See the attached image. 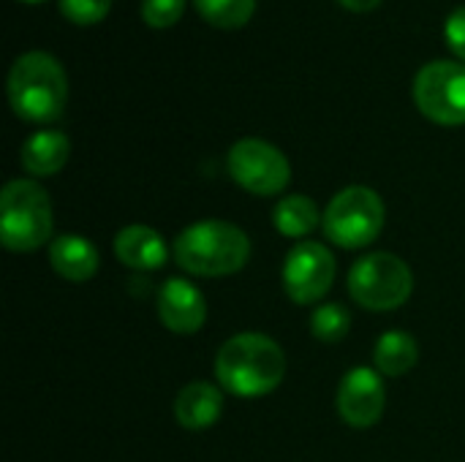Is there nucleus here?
Masks as SVG:
<instances>
[{
  "label": "nucleus",
  "instance_id": "obj_1",
  "mask_svg": "<svg viewBox=\"0 0 465 462\" xmlns=\"http://www.w3.org/2000/svg\"><path fill=\"white\" fill-rule=\"evenodd\" d=\"M283 376L286 354L262 332H240L229 338L215 357V378L221 389L237 398H264L281 387Z\"/></svg>",
  "mask_w": 465,
  "mask_h": 462
},
{
  "label": "nucleus",
  "instance_id": "obj_2",
  "mask_svg": "<svg viewBox=\"0 0 465 462\" xmlns=\"http://www.w3.org/2000/svg\"><path fill=\"white\" fill-rule=\"evenodd\" d=\"M68 101V76L60 60L44 49L25 52L8 71V103L25 123H54Z\"/></svg>",
  "mask_w": 465,
  "mask_h": 462
},
{
  "label": "nucleus",
  "instance_id": "obj_3",
  "mask_svg": "<svg viewBox=\"0 0 465 462\" xmlns=\"http://www.w3.org/2000/svg\"><path fill=\"white\" fill-rule=\"evenodd\" d=\"M251 259L248 234L229 221H199L174 240V261L199 278H226L240 272Z\"/></svg>",
  "mask_w": 465,
  "mask_h": 462
},
{
  "label": "nucleus",
  "instance_id": "obj_4",
  "mask_svg": "<svg viewBox=\"0 0 465 462\" xmlns=\"http://www.w3.org/2000/svg\"><path fill=\"white\" fill-rule=\"evenodd\" d=\"M49 193L35 180H11L0 193V242L14 253L38 251L52 237Z\"/></svg>",
  "mask_w": 465,
  "mask_h": 462
},
{
  "label": "nucleus",
  "instance_id": "obj_5",
  "mask_svg": "<svg viewBox=\"0 0 465 462\" xmlns=\"http://www.w3.org/2000/svg\"><path fill=\"white\" fill-rule=\"evenodd\" d=\"M414 291V275L409 264L395 253H371L354 261L349 272L351 300L376 313L395 310L409 302Z\"/></svg>",
  "mask_w": 465,
  "mask_h": 462
},
{
  "label": "nucleus",
  "instance_id": "obj_6",
  "mask_svg": "<svg viewBox=\"0 0 465 462\" xmlns=\"http://www.w3.org/2000/svg\"><path fill=\"white\" fill-rule=\"evenodd\" d=\"M384 202L365 185H349L332 196L324 212V231L330 242L357 251L371 245L384 229Z\"/></svg>",
  "mask_w": 465,
  "mask_h": 462
},
{
  "label": "nucleus",
  "instance_id": "obj_7",
  "mask_svg": "<svg viewBox=\"0 0 465 462\" xmlns=\"http://www.w3.org/2000/svg\"><path fill=\"white\" fill-rule=\"evenodd\" d=\"M417 109L439 125L465 123V63L433 60L414 76Z\"/></svg>",
  "mask_w": 465,
  "mask_h": 462
},
{
  "label": "nucleus",
  "instance_id": "obj_8",
  "mask_svg": "<svg viewBox=\"0 0 465 462\" xmlns=\"http://www.w3.org/2000/svg\"><path fill=\"white\" fill-rule=\"evenodd\" d=\"M226 163H229L232 180L256 196H275L292 180L289 158L275 144L256 139V136L234 142Z\"/></svg>",
  "mask_w": 465,
  "mask_h": 462
},
{
  "label": "nucleus",
  "instance_id": "obj_9",
  "mask_svg": "<svg viewBox=\"0 0 465 462\" xmlns=\"http://www.w3.org/2000/svg\"><path fill=\"white\" fill-rule=\"evenodd\" d=\"M335 280V256L322 242H297L283 264V289L292 302L313 305L327 297Z\"/></svg>",
  "mask_w": 465,
  "mask_h": 462
},
{
  "label": "nucleus",
  "instance_id": "obj_10",
  "mask_svg": "<svg viewBox=\"0 0 465 462\" xmlns=\"http://www.w3.org/2000/svg\"><path fill=\"white\" fill-rule=\"evenodd\" d=\"M387 408V389L376 370L354 368L338 387V414L346 425L365 430L373 428Z\"/></svg>",
  "mask_w": 465,
  "mask_h": 462
},
{
  "label": "nucleus",
  "instance_id": "obj_11",
  "mask_svg": "<svg viewBox=\"0 0 465 462\" xmlns=\"http://www.w3.org/2000/svg\"><path fill=\"white\" fill-rule=\"evenodd\" d=\"M161 324L174 335H196L207 321L204 294L185 278H169L158 291Z\"/></svg>",
  "mask_w": 465,
  "mask_h": 462
},
{
  "label": "nucleus",
  "instance_id": "obj_12",
  "mask_svg": "<svg viewBox=\"0 0 465 462\" xmlns=\"http://www.w3.org/2000/svg\"><path fill=\"white\" fill-rule=\"evenodd\" d=\"M114 253L128 270H139V272L161 270L169 261V248L163 237L142 223L125 226L114 237Z\"/></svg>",
  "mask_w": 465,
  "mask_h": 462
},
{
  "label": "nucleus",
  "instance_id": "obj_13",
  "mask_svg": "<svg viewBox=\"0 0 465 462\" xmlns=\"http://www.w3.org/2000/svg\"><path fill=\"white\" fill-rule=\"evenodd\" d=\"M49 264L60 278H65L71 283H84L98 272L101 256L87 237L63 234V237L52 240V245H49Z\"/></svg>",
  "mask_w": 465,
  "mask_h": 462
},
{
  "label": "nucleus",
  "instance_id": "obj_14",
  "mask_svg": "<svg viewBox=\"0 0 465 462\" xmlns=\"http://www.w3.org/2000/svg\"><path fill=\"white\" fill-rule=\"evenodd\" d=\"M223 411V395L215 384L193 381L180 389L174 398V419L185 430H204L213 428L221 419Z\"/></svg>",
  "mask_w": 465,
  "mask_h": 462
},
{
  "label": "nucleus",
  "instance_id": "obj_15",
  "mask_svg": "<svg viewBox=\"0 0 465 462\" xmlns=\"http://www.w3.org/2000/svg\"><path fill=\"white\" fill-rule=\"evenodd\" d=\"M71 155V142L63 131H38L25 139L19 150V163L33 177L57 174Z\"/></svg>",
  "mask_w": 465,
  "mask_h": 462
},
{
  "label": "nucleus",
  "instance_id": "obj_16",
  "mask_svg": "<svg viewBox=\"0 0 465 462\" xmlns=\"http://www.w3.org/2000/svg\"><path fill=\"white\" fill-rule=\"evenodd\" d=\"M417 359H420L417 340L401 329L384 332L376 343V351H373V362H376L379 373H384L390 378L406 376L417 365Z\"/></svg>",
  "mask_w": 465,
  "mask_h": 462
},
{
  "label": "nucleus",
  "instance_id": "obj_17",
  "mask_svg": "<svg viewBox=\"0 0 465 462\" xmlns=\"http://www.w3.org/2000/svg\"><path fill=\"white\" fill-rule=\"evenodd\" d=\"M272 221H275V229L283 234V237H305L311 234L319 221H324L319 215V207L311 196H286L275 204V212H272Z\"/></svg>",
  "mask_w": 465,
  "mask_h": 462
},
{
  "label": "nucleus",
  "instance_id": "obj_18",
  "mask_svg": "<svg viewBox=\"0 0 465 462\" xmlns=\"http://www.w3.org/2000/svg\"><path fill=\"white\" fill-rule=\"evenodd\" d=\"M193 5L204 22L221 30H234L248 25L256 11V0H193Z\"/></svg>",
  "mask_w": 465,
  "mask_h": 462
},
{
  "label": "nucleus",
  "instance_id": "obj_19",
  "mask_svg": "<svg viewBox=\"0 0 465 462\" xmlns=\"http://www.w3.org/2000/svg\"><path fill=\"white\" fill-rule=\"evenodd\" d=\"M351 327V316L341 302H327L319 305L311 316V332L316 340L322 343H338L349 335Z\"/></svg>",
  "mask_w": 465,
  "mask_h": 462
},
{
  "label": "nucleus",
  "instance_id": "obj_20",
  "mask_svg": "<svg viewBox=\"0 0 465 462\" xmlns=\"http://www.w3.org/2000/svg\"><path fill=\"white\" fill-rule=\"evenodd\" d=\"M185 0H142V19L155 30H166L180 22Z\"/></svg>",
  "mask_w": 465,
  "mask_h": 462
},
{
  "label": "nucleus",
  "instance_id": "obj_21",
  "mask_svg": "<svg viewBox=\"0 0 465 462\" xmlns=\"http://www.w3.org/2000/svg\"><path fill=\"white\" fill-rule=\"evenodd\" d=\"M112 0H60V14L74 25H95L106 19Z\"/></svg>",
  "mask_w": 465,
  "mask_h": 462
},
{
  "label": "nucleus",
  "instance_id": "obj_22",
  "mask_svg": "<svg viewBox=\"0 0 465 462\" xmlns=\"http://www.w3.org/2000/svg\"><path fill=\"white\" fill-rule=\"evenodd\" d=\"M444 35H447V44H450L452 54H458L460 60H465V5H458L447 16Z\"/></svg>",
  "mask_w": 465,
  "mask_h": 462
},
{
  "label": "nucleus",
  "instance_id": "obj_23",
  "mask_svg": "<svg viewBox=\"0 0 465 462\" xmlns=\"http://www.w3.org/2000/svg\"><path fill=\"white\" fill-rule=\"evenodd\" d=\"M343 8L354 11V14H365V11H373L381 0H338Z\"/></svg>",
  "mask_w": 465,
  "mask_h": 462
},
{
  "label": "nucleus",
  "instance_id": "obj_24",
  "mask_svg": "<svg viewBox=\"0 0 465 462\" xmlns=\"http://www.w3.org/2000/svg\"><path fill=\"white\" fill-rule=\"evenodd\" d=\"M22 3H41V0H22Z\"/></svg>",
  "mask_w": 465,
  "mask_h": 462
}]
</instances>
